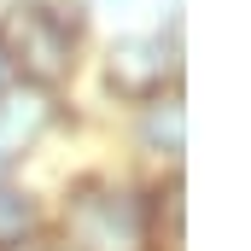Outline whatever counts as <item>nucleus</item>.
I'll list each match as a JSON object with an SVG mask.
<instances>
[{
	"label": "nucleus",
	"mask_w": 251,
	"mask_h": 251,
	"mask_svg": "<svg viewBox=\"0 0 251 251\" xmlns=\"http://www.w3.org/2000/svg\"><path fill=\"white\" fill-rule=\"evenodd\" d=\"M0 251H64V240H53V234H29V240H18V246H0Z\"/></svg>",
	"instance_id": "0eeeda50"
},
{
	"label": "nucleus",
	"mask_w": 251,
	"mask_h": 251,
	"mask_svg": "<svg viewBox=\"0 0 251 251\" xmlns=\"http://www.w3.org/2000/svg\"><path fill=\"white\" fill-rule=\"evenodd\" d=\"M64 251H152L140 193L105 176L76 181L64 199Z\"/></svg>",
	"instance_id": "f03ea898"
},
{
	"label": "nucleus",
	"mask_w": 251,
	"mask_h": 251,
	"mask_svg": "<svg viewBox=\"0 0 251 251\" xmlns=\"http://www.w3.org/2000/svg\"><path fill=\"white\" fill-rule=\"evenodd\" d=\"M176 76H181V64H176V47H164V35H123V41H111L105 82H111L117 100L146 105L164 88H176Z\"/></svg>",
	"instance_id": "7ed1b4c3"
},
{
	"label": "nucleus",
	"mask_w": 251,
	"mask_h": 251,
	"mask_svg": "<svg viewBox=\"0 0 251 251\" xmlns=\"http://www.w3.org/2000/svg\"><path fill=\"white\" fill-rule=\"evenodd\" d=\"M18 88V64H12V53H6V41H0V100Z\"/></svg>",
	"instance_id": "6e6552de"
},
{
	"label": "nucleus",
	"mask_w": 251,
	"mask_h": 251,
	"mask_svg": "<svg viewBox=\"0 0 251 251\" xmlns=\"http://www.w3.org/2000/svg\"><path fill=\"white\" fill-rule=\"evenodd\" d=\"M29 234H41V204H35V193H24L18 181H0V246H18V240H29Z\"/></svg>",
	"instance_id": "423d86ee"
},
{
	"label": "nucleus",
	"mask_w": 251,
	"mask_h": 251,
	"mask_svg": "<svg viewBox=\"0 0 251 251\" xmlns=\"http://www.w3.org/2000/svg\"><path fill=\"white\" fill-rule=\"evenodd\" d=\"M140 204H146V240H152V251H176L181 246V176L170 170V181L146 187Z\"/></svg>",
	"instance_id": "39448f33"
},
{
	"label": "nucleus",
	"mask_w": 251,
	"mask_h": 251,
	"mask_svg": "<svg viewBox=\"0 0 251 251\" xmlns=\"http://www.w3.org/2000/svg\"><path fill=\"white\" fill-rule=\"evenodd\" d=\"M0 41L18 64L24 88H41L53 94L76 76V59H82V18L64 12L53 0H18L12 18L0 24Z\"/></svg>",
	"instance_id": "f257e3e1"
},
{
	"label": "nucleus",
	"mask_w": 251,
	"mask_h": 251,
	"mask_svg": "<svg viewBox=\"0 0 251 251\" xmlns=\"http://www.w3.org/2000/svg\"><path fill=\"white\" fill-rule=\"evenodd\" d=\"M140 146L158 158V164H181L187 152V111H181V88H164L158 100L140 105Z\"/></svg>",
	"instance_id": "20e7f679"
}]
</instances>
